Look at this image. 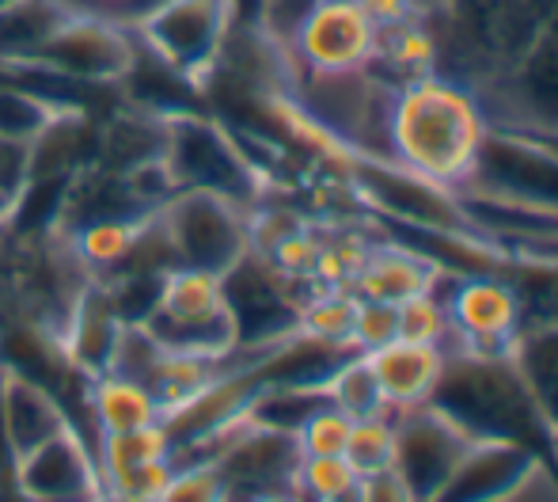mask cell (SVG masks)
<instances>
[{
	"mask_svg": "<svg viewBox=\"0 0 558 502\" xmlns=\"http://www.w3.org/2000/svg\"><path fill=\"white\" fill-rule=\"evenodd\" d=\"M490 119L475 88L445 73L407 81L391 99V160L448 191L471 179Z\"/></svg>",
	"mask_w": 558,
	"mask_h": 502,
	"instance_id": "6da1fadb",
	"label": "cell"
},
{
	"mask_svg": "<svg viewBox=\"0 0 558 502\" xmlns=\"http://www.w3.org/2000/svg\"><path fill=\"white\" fill-rule=\"evenodd\" d=\"M429 404L441 407L448 419H456L478 442H517L524 450L539 453L555 473L558 442L547 430L513 355L475 358L448 350V366Z\"/></svg>",
	"mask_w": 558,
	"mask_h": 502,
	"instance_id": "7a4b0ae2",
	"label": "cell"
},
{
	"mask_svg": "<svg viewBox=\"0 0 558 502\" xmlns=\"http://www.w3.org/2000/svg\"><path fill=\"white\" fill-rule=\"evenodd\" d=\"M145 324L160 339V347L171 350L228 358L240 347L232 304L225 294V274L202 271V266H171L163 274Z\"/></svg>",
	"mask_w": 558,
	"mask_h": 502,
	"instance_id": "3957f363",
	"label": "cell"
},
{
	"mask_svg": "<svg viewBox=\"0 0 558 502\" xmlns=\"http://www.w3.org/2000/svg\"><path fill=\"white\" fill-rule=\"evenodd\" d=\"M460 191L558 214V145L539 133L490 125L475 171Z\"/></svg>",
	"mask_w": 558,
	"mask_h": 502,
	"instance_id": "277c9868",
	"label": "cell"
},
{
	"mask_svg": "<svg viewBox=\"0 0 558 502\" xmlns=\"http://www.w3.org/2000/svg\"><path fill=\"white\" fill-rule=\"evenodd\" d=\"M441 294L452 320V350L475 358H509L524 332V301L513 278L498 271L445 274Z\"/></svg>",
	"mask_w": 558,
	"mask_h": 502,
	"instance_id": "5b68a950",
	"label": "cell"
},
{
	"mask_svg": "<svg viewBox=\"0 0 558 502\" xmlns=\"http://www.w3.org/2000/svg\"><path fill=\"white\" fill-rule=\"evenodd\" d=\"M247 210L243 202L217 191H175L160 206V222L175 248L179 266L228 274L235 263L251 255L247 244Z\"/></svg>",
	"mask_w": 558,
	"mask_h": 502,
	"instance_id": "8992f818",
	"label": "cell"
},
{
	"mask_svg": "<svg viewBox=\"0 0 558 502\" xmlns=\"http://www.w3.org/2000/svg\"><path fill=\"white\" fill-rule=\"evenodd\" d=\"M490 125L558 138V35H544L490 84L478 92Z\"/></svg>",
	"mask_w": 558,
	"mask_h": 502,
	"instance_id": "52a82bcc",
	"label": "cell"
},
{
	"mask_svg": "<svg viewBox=\"0 0 558 502\" xmlns=\"http://www.w3.org/2000/svg\"><path fill=\"white\" fill-rule=\"evenodd\" d=\"M391 419H396V468L391 473L411 488L418 502H434L478 438H471L460 422L448 419L437 404L403 407V411H391Z\"/></svg>",
	"mask_w": 558,
	"mask_h": 502,
	"instance_id": "ba28073f",
	"label": "cell"
},
{
	"mask_svg": "<svg viewBox=\"0 0 558 502\" xmlns=\"http://www.w3.org/2000/svg\"><path fill=\"white\" fill-rule=\"evenodd\" d=\"M376 38L357 0H312L289 35V58L301 73H357L373 65Z\"/></svg>",
	"mask_w": 558,
	"mask_h": 502,
	"instance_id": "9c48e42d",
	"label": "cell"
},
{
	"mask_svg": "<svg viewBox=\"0 0 558 502\" xmlns=\"http://www.w3.org/2000/svg\"><path fill=\"white\" fill-rule=\"evenodd\" d=\"M163 160L175 176L179 191H217L228 199L255 206V171L243 160L240 145L225 138L214 122L171 119L163 125Z\"/></svg>",
	"mask_w": 558,
	"mask_h": 502,
	"instance_id": "30bf717a",
	"label": "cell"
},
{
	"mask_svg": "<svg viewBox=\"0 0 558 502\" xmlns=\"http://www.w3.org/2000/svg\"><path fill=\"white\" fill-rule=\"evenodd\" d=\"M141 38L183 76L217 65L232 27V0H163L141 15Z\"/></svg>",
	"mask_w": 558,
	"mask_h": 502,
	"instance_id": "8fae6325",
	"label": "cell"
},
{
	"mask_svg": "<svg viewBox=\"0 0 558 502\" xmlns=\"http://www.w3.org/2000/svg\"><path fill=\"white\" fill-rule=\"evenodd\" d=\"M12 468L35 502H92L104 488L96 450L84 442L76 427L61 430L23 457H12Z\"/></svg>",
	"mask_w": 558,
	"mask_h": 502,
	"instance_id": "7c38bea8",
	"label": "cell"
},
{
	"mask_svg": "<svg viewBox=\"0 0 558 502\" xmlns=\"http://www.w3.org/2000/svg\"><path fill=\"white\" fill-rule=\"evenodd\" d=\"M31 58H43L58 73L111 81V76L125 73V65H130V38L107 15H65Z\"/></svg>",
	"mask_w": 558,
	"mask_h": 502,
	"instance_id": "4fadbf2b",
	"label": "cell"
},
{
	"mask_svg": "<svg viewBox=\"0 0 558 502\" xmlns=\"http://www.w3.org/2000/svg\"><path fill=\"white\" fill-rule=\"evenodd\" d=\"M539 468L547 461L517 442H475L434 502H509Z\"/></svg>",
	"mask_w": 558,
	"mask_h": 502,
	"instance_id": "5bb4252c",
	"label": "cell"
},
{
	"mask_svg": "<svg viewBox=\"0 0 558 502\" xmlns=\"http://www.w3.org/2000/svg\"><path fill=\"white\" fill-rule=\"evenodd\" d=\"M69 427L73 422H69L65 404L53 396V389L12 370V366H0V438L12 457L38 450Z\"/></svg>",
	"mask_w": 558,
	"mask_h": 502,
	"instance_id": "9a60e30c",
	"label": "cell"
},
{
	"mask_svg": "<svg viewBox=\"0 0 558 502\" xmlns=\"http://www.w3.org/2000/svg\"><path fill=\"white\" fill-rule=\"evenodd\" d=\"M445 266L422 248L403 244V240H373L350 289L357 297H365V301L403 304L411 297L426 294V289H437L445 282Z\"/></svg>",
	"mask_w": 558,
	"mask_h": 502,
	"instance_id": "2e32d148",
	"label": "cell"
},
{
	"mask_svg": "<svg viewBox=\"0 0 558 502\" xmlns=\"http://www.w3.org/2000/svg\"><path fill=\"white\" fill-rule=\"evenodd\" d=\"M368 366L380 384V396L391 411H403V407L429 404L441 384V373L448 366V350L434 347V343H411L396 339L380 350H368Z\"/></svg>",
	"mask_w": 558,
	"mask_h": 502,
	"instance_id": "e0dca14e",
	"label": "cell"
},
{
	"mask_svg": "<svg viewBox=\"0 0 558 502\" xmlns=\"http://www.w3.org/2000/svg\"><path fill=\"white\" fill-rule=\"evenodd\" d=\"M84 404H88V419L96 422L99 438L163 422V407H160V399H156V392L148 389L145 381H133V376H122V373L88 376Z\"/></svg>",
	"mask_w": 558,
	"mask_h": 502,
	"instance_id": "ac0fdd59",
	"label": "cell"
},
{
	"mask_svg": "<svg viewBox=\"0 0 558 502\" xmlns=\"http://www.w3.org/2000/svg\"><path fill=\"white\" fill-rule=\"evenodd\" d=\"M373 69L396 88L437 73L441 69V50H437V31L429 23V12H418L414 20L396 23V27H384L380 38H376Z\"/></svg>",
	"mask_w": 558,
	"mask_h": 502,
	"instance_id": "d6986e66",
	"label": "cell"
},
{
	"mask_svg": "<svg viewBox=\"0 0 558 502\" xmlns=\"http://www.w3.org/2000/svg\"><path fill=\"white\" fill-rule=\"evenodd\" d=\"M513 362L558 442V320H529L524 332L517 335Z\"/></svg>",
	"mask_w": 558,
	"mask_h": 502,
	"instance_id": "ffe728a7",
	"label": "cell"
},
{
	"mask_svg": "<svg viewBox=\"0 0 558 502\" xmlns=\"http://www.w3.org/2000/svg\"><path fill=\"white\" fill-rule=\"evenodd\" d=\"M141 217L107 214V217H92V222L76 225L69 232V248H73V255L81 259L92 278H111V274L122 271L133 251V240H137Z\"/></svg>",
	"mask_w": 558,
	"mask_h": 502,
	"instance_id": "44dd1931",
	"label": "cell"
},
{
	"mask_svg": "<svg viewBox=\"0 0 558 502\" xmlns=\"http://www.w3.org/2000/svg\"><path fill=\"white\" fill-rule=\"evenodd\" d=\"M228 358L163 347L160 358H156V366H153V373H148V389L156 392L163 415L175 411V407H183L186 399H194L202 389H209V384L228 370Z\"/></svg>",
	"mask_w": 558,
	"mask_h": 502,
	"instance_id": "7402d4cb",
	"label": "cell"
},
{
	"mask_svg": "<svg viewBox=\"0 0 558 502\" xmlns=\"http://www.w3.org/2000/svg\"><path fill=\"white\" fill-rule=\"evenodd\" d=\"M353 316H357V294L342 286H312V294L296 309V332L327 347L353 350Z\"/></svg>",
	"mask_w": 558,
	"mask_h": 502,
	"instance_id": "603a6c76",
	"label": "cell"
},
{
	"mask_svg": "<svg viewBox=\"0 0 558 502\" xmlns=\"http://www.w3.org/2000/svg\"><path fill=\"white\" fill-rule=\"evenodd\" d=\"M327 396V404H335L338 411H345L350 419H368V415H384L391 411L380 396V384L373 376V366H368L365 355H345L342 362L327 373V381L319 384Z\"/></svg>",
	"mask_w": 558,
	"mask_h": 502,
	"instance_id": "cb8c5ba5",
	"label": "cell"
},
{
	"mask_svg": "<svg viewBox=\"0 0 558 502\" xmlns=\"http://www.w3.org/2000/svg\"><path fill=\"white\" fill-rule=\"evenodd\" d=\"M171 434L163 422L141 430H125V434H104L96 438V465L99 476L107 473H122V468H137L148 461H168L171 457Z\"/></svg>",
	"mask_w": 558,
	"mask_h": 502,
	"instance_id": "d4e9b609",
	"label": "cell"
},
{
	"mask_svg": "<svg viewBox=\"0 0 558 502\" xmlns=\"http://www.w3.org/2000/svg\"><path fill=\"white\" fill-rule=\"evenodd\" d=\"M342 457L350 461V468L361 480L376 473H391L396 468V419H391V411L353 419L350 442H345Z\"/></svg>",
	"mask_w": 558,
	"mask_h": 502,
	"instance_id": "484cf974",
	"label": "cell"
},
{
	"mask_svg": "<svg viewBox=\"0 0 558 502\" xmlns=\"http://www.w3.org/2000/svg\"><path fill=\"white\" fill-rule=\"evenodd\" d=\"M396 309H399V339L434 343V347L452 350V320H448L441 286L426 289V294L411 297V301L396 304Z\"/></svg>",
	"mask_w": 558,
	"mask_h": 502,
	"instance_id": "4316f807",
	"label": "cell"
},
{
	"mask_svg": "<svg viewBox=\"0 0 558 502\" xmlns=\"http://www.w3.org/2000/svg\"><path fill=\"white\" fill-rule=\"evenodd\" d=\"M61 115V107L46 104V99L31 96L23 88H4L0 84V138H12V141H27L35 145L50 122Z\"/></svg>",
	"mask_w": 558,
	"mask_h": 502,
	"instance_id": "83f0119b",
	"label": "cell"
},
{
	"mask_svg": "<svg viewBox=\"0 0 558 502\" xmlns=\"http://www.w3.org/2000/svg\"><path fill=\"white\" fill-rule=\"evenodd\" d=\"M350 430H353V419L345 411H338L335 404H319L301 427L293 430L296 438V450L301 457H342L345 453V442H350Z\"/></svg>",
	"mask_w": 558,
	"mask_h": 502,
	"instance_id": "f1b7e54d",
	"label": "cell"
},
{
	"mask_svg": "<svg viewBox=\"0 0 558 502\" xmlns=\"http://www.w3.org/2000/svg\"><path fill=\"white\" fill-rule=\"evenodd\" d=\"M361 476L350 468L345 457H301V468H296V488L308 502H327L342 491H350Z\"/></svg>",
	"mask_w": 558,
	"mask_h": 502,
	"instance_id": "f546056e",
	"label": "cell"
},
{
	"mask_svg": "<svg viewBox=\"0 0 558 502\" xmlns=\"http://www.w3.org/2000/svg\"><path fill=\"white\" fill-rule=\"evenodd\" d=\"M156 502H228L225 476L214 461H194V465H175L171 483L160 491Z\"/></svg>",
	"mask_w": 558,
	"mask_h": 502,
	"instance_id": "4dcf8cb0",
	"label": "cell"
},
{
	"mask_svg": "<svg viewBox=\"0 0 558 502\" xmlns=\"http://www.w3.org/2000/svg\"><path fill=\"white\" fill-rule=\"evenodd\" d=\"M396 339H399V309L396 304L365 301V297H357V316H353L350 347L357 350V355H368V350H380Z\"/></svg>",
	"mask_w": 558,
	"mask_h": 502,
	"instance_id": "1f68e13d",
	"label": "cell"
},
{
	"mask_svg": "<svg viewBox=\"0 0 558 502\" xmlns=\"http://www.w3.org/2000/svg\"><path fill=\"white\" fill-rule=\"evenodd\" d=\"M171 476H175V461L168 457V461H148V465H137V468H122V473H107V476H99V480H104V488H111L125 499L156 502L160 491L171 483Z\"/></svg>",
	"mask_w": 558,
	"mask_h": 502,
	"instance_id": "d6a6232c",
	"label": "cell"
},
{
	"mask_svg": "<svg viewBox=\"0 0 558 502\" xmlns=\"http://www.w3.org/2000/svg\"><path fill=\"white\" fill-rule=\"evenodd\" d=\"M31 191V145L27 141L0 138V194L23 202Z\"/></svg>",
	"mask_w": 558,
	"mask_h": 502,
	"instance_id": "836d02e7",
	"label": "cell"
},
{
	"mask_svg": "<svg viewBox=\"0 0 558 502\" xmlns=\"http://www.w3.org/2000/svg\"><path fill=\"white\" fill-rule=\"evenodd\" d=\"M357 4H361V12L376 23V31L396 27V23H407V20H414L418 12H426L418 0H357Z\"/></svg>",
	"mask_w": 558,
	"mask_h": 502,
	"instance_id": "e575fe53",
	"label": "cell"
},
{
	"mask_svg": "<svg viewBox=\"0 0 558 502\" xmlns=\"http://www.w3.org/2000/svg\"><path fill=\"white\" fill-rule=\"evenodd\" d=\"M361 502H418L396 473H376L361 480Z\"/></svg>",
	"mask_w": 558,
	"mask_h": 502,
	"instance_id": "d590c367",
	"label": "cell"
},
{
	"mask_svg": "<svg viewBox=\"0 0 558 502\" xmlns=\"http://www.w3.org/2000/svg\"><path fill=\"white\" fill-rule=\"evenodd\" d=\"M509 502H558V480L551 468H539L536 476H532L529 483H524L521 491H517Z\"/></svg>",
	"mask_w": 558,
	"mask_h": 502,
	"instance_id": "8d00e7d4",
	"label": "cell"
},
{
	"mask_svg": "<svg viewBox=\"0 0 558 502\" xmlns=\"http://www.w3.org/2000/svg\"><path fill=\"white\" fill-rule=\"evenodd\" d=\"M235 502H308V499L301 495V488H266V491H251V495Z\"/></svg>",
	"mask_w": 558,
	"mask_h": 502,
	"instance_id": "74e56055",
	"label": "cell"
},
{
	"mask_svg": "<svg viewBox=\"0 0 558 502\" xmlns=\"http://www.w3.org/2000/svg\"><path fill=\"white\" fill-rule=\"evenodd\" d=\"M532 8H536L539 15H544V20H551V15L558 12V0H529Z\"/></svg>",
	"mask_w": 558,
	"mask_h": 502,
	"instance_id": "f35d334b",
	"label": "cell"
},
{
	"mask_svg": "<svg viewBox=\"0 0 558 502\" xmlns=\"http://www.w3.org/2000/svg\"><path fill=\"white\" fill-rule=\"evenodd\" d=\"M15 206H20V202H15V199H8V194H0V229H4V222L15 214Z\"/></svg>",
	"mask_w": 558,
	"mask_h": 502,
	"instance_id": "ab89813d",
	"label": "cell"
},
{
	"mask_svg": "<svg viewBox=\"0 0 558 502\" xmlns=\"http://www.w3.org/2000/svg\"><path fill=\"white\" fill-rule=\"evenodd\" d=\"M92 502H137V499H125V495H118V491H111V488H99V495Z\"/></svg>",
	"mask_w": 558,
	"mask_h": 502,
	"instance_id": "60d3db41",
	"label": "cell"
},
{
	"mask_svg": "<svg viewBox=\"0 0 558 502\" xmlns=\"http://www.w3.org/2000/svg\"><path fill=\"white\" fill-rule=\"evenodd\" d=\"M418 4H422V8H426V12H429V8H437V4H445V0H418Z\"/></svg>",
	"mask_w": 558,
	"mask_h": 502,
	"instance_id": "b9f144b4",
	"label": "cell"
},
{
	"mask_svg": "<svg viewBox=\"0 0 558 502\" xmlns=\"http://www.w3.org/2000/svg\"><path fill=\"white\" fill-rule=\"evenodd\" d=\"M118 4H125V0H118Z\"/></svg>",
	"mask_w": 558,
	"mask_h": 502,
	"instance_id": "7bdbcfd3",
	"label": "cell"
},
{
	"mask_svg": "<svg viewBox=\"0 0 558 502\" xmlns=\"http://www.w3.org/2000/svg\"><path fill=\"white\" fill-rule=\"evenodd\" d=\"M555 480H558V473H555Z\"/></svg>",
	"mask_w": 558,
	"mask_h": 502,
	"instance_id": "ee69618b",
	"label": "cell"
}]
</instances>
